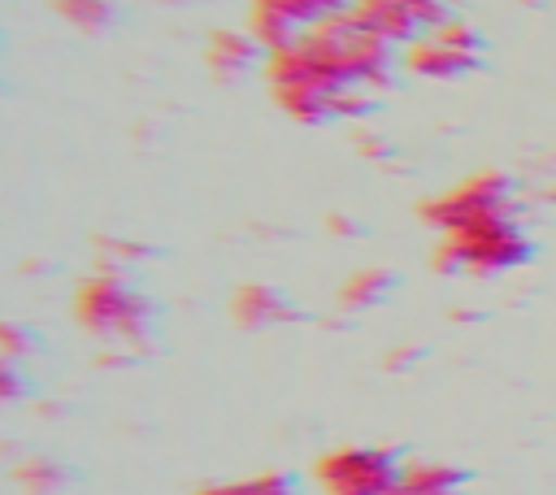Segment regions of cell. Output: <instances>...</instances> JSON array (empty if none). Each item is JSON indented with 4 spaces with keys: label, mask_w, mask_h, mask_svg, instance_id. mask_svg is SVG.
I'll return each mask as SVG.
<instances>
[{
    "label": "cell",
    "mask_w": 556,
    "mask_h": 495,
    "mask_svg": "<svg viewBox=\"0 0 556 495\" xmlns=\"http://www.w3.org/2000/svg\"><path fill=\"white\" fill-rule=\"evenodd\" d=\"M235 317H239L243 326L261 330V326L291 321V317H295V304H291L278 287H269V282H248V287L235 295Z\"/></svg>",
    "instance_id": "obj_8"
},
{
    "label": "cell",
    "mask_w": 556,
    "mask_h": 495,
    "mask_svg": "<svg viewBox=\"0 0 556 495\" xmlns=\"http://www.w3.org/2000/svg\"><path fill=\"white\" fill-rule=\"evenodd\" d=\"M195 495H300V486L291 473H256V478H239V482L200 486Z\"/></svg>",
    "instance_id": "obj_10"
},
{
    "label": "cell",
    "mask_w": 556,
    "mask_h": 495,
    "mask_svg": "<svg viewBox=\"0 0 556 495\" xmlns=\"http://www.w3.org/2000/svg\"><path fill=\"white\" fill-rule=\"evenodd\" d=\"M478 52H482L478 30L460 22H443L426 30L417 43H408V69L421 78H460L478 65Z\"/></svg>",
    "instance_id": "obj_6"
},
{
    "label": "cell",
    "mask_w": 556,
    "mask_h": 495,
    "mask_svg": "<svg viewBox=\"0 0 556 495\" xmlns=\"http://www.w3.org/2000/svg\"><path fill=\"white\" fill-rule=\"evenodd\" d=\"M35 334L26 330V326H13V321H0V356H9V360H17V356H26V352H35Z\"/></svg>",
    "instance_id": "obj_14"
},
{
    "label": "cell",
    "mask_w": 556,
    "mask_h": 495,
    "mask_svg": "<svg viewBox=\"0 0 556 495\" xmlns=\"http://www.w3.org/2000/svg\"><path fill=\"white\" fill-rule=\"evenodd\" d=\"M504 213H513V182L504 174H473V178H465L460 187H452L447 195H439L421 208V217L439 234H452V230H465L473 221L504 217Z\"/></svg>",
    "instance_id": "obj_4"
},
{
    "label": "cell",
    "mask_w": 556,
    "mask_h": 495,
    "mask_svg": "<svg viewBox=\"0 0 556 495\" xmlns=\"http://www.w3.org/2000/svg\"><path fill=\"white\" fill-rule=\"evenodd\" d=\"M469 486V469L447 460H408L400 469L395 495H460Z\"/></svg>",
    "instance_id": "obj_7"
},
{
    "label": "cell",
    "mask_w": 556,
    "mask_h": 495,
    "mask_svg": "<svg viewBox=\"0 0 556 495\" xmlns=\"http://www.w3.org/2000/svg\"><path fill=\"white\" fill-rule=\"evenodd\" d=\"M74 313L104 343L143 347L152 339V330H156V304L135 282H126L122 274L87 278L78 300H74Z\"/></svg>",
    "instance_id": "obj_2"
},
{
    "label": "cell",
    "mask_w": 556,
    "mask_h": 495,
    "mask_svg": "<svg viewBox=\"0 0 556 495\" xmlns=\"http://www.w3.org/2000/svg\"><path fill=\"white\" fill-rule=\"evenodd\" d=\"M391 291H395V274H391V269H361V274L348 278L343 304H348V308H374V304H382Z\"/></svg>",
    "instance_id": "obj_9"
},
{
    "label": "cell",
    "mask_w": 556,
    "mask_h": 495,
    "mask_svg": "<svg viewBox=\"0 0 556 495\" xmlns=\"http://www.w3.org/2000/svg\"><path fill=\"white\" fill-rule=\"evenodd\" d=\"M17 482H22L26 491H35V495H48V491H61V486H65V469H61L56 460L35 456V460L17 465Z\"/></svg>",
    "instance_id": "obj_12"
},
{
    "label": "cell",
    "mask_w": 556,
    "mask_h": 495,
    "mask_svg": "<svg viewBox=\"0 0 556 495\" xmlns=\"http://www.w3.org/2000/svg\"><path fill=\"white\" fill-rule=\"evenodd\" d=\"M74 26H83V30H100L109 17H113V4L109 0H52Z\"/></svg>",
    "instance_id": "obj_13"
},
{
    "label": "cell",
    "mask_w": 556,
    "mask_h": 495,
    "mask_svg": "<svg viewBox=\"0 0 556 495\" xmlns=\"http://www.w3.org/2000/svg\"><path fill=\"white\" fill-rule=\"evenodd\" d=\"M400 4H404V9L426 26V30H434V26L452 22V17H447V9H443V0H400Z\"/></svg>",
    "instance_id": "obj_16"
},
{
    "label": "cell",
    "mask_w": 556,
    "mask_h": 495,
    "mask_svg": "<svg viewBox=\"0 0 556 495\" xmlns=\"http://www.w3.org/2000/svg\"><path fill=\"white\" fill-rule=\"evenodd\" d=\"M400 469L391 447H334L313 465V478L326 495H395Z\"/></svg>",
    "instance_id": "obj_3"
},
{
    "label": "cell",
    "mask_w": 556,
    "mask_h": 495,
    "mask_svg": "<svg viewBox=\"0 0 556 495\" xmlns=\"http://www.w3.org/2000/svg\"><path fill=\"white\" fill-rule=\"evenodd\" d=\"M208 61L222 69V74H235L252 61V39L248 35H235V30H222L213 43H208Z\"/></svg>",
    "instance_id": "obj_11"
},
{
    "label": "cell",
    "mask_w": 556,
    "mask_h": 495,
    "mask_svg": "<svg viewBox=\"0 0 556 495\" xmlns=\"http://www.w3.org/2000/svg\"><path fill=\"white\" fill-rule=\"evenodd\" d=\"M356 0H256L252 4V39L269 52H282L300 43L308 30H317L330 17L352 13Z\"/></svg>",
    "instance_id": "obj_5"
},
{
    "label": "cell",
    "mask_w": 556,
    "mask_h": 495,
    "mask_svg": "<svg viewBox=\"0 0 556 495\" xmlns=\"http://www.w3.org/2000/svg\"><path fill=\"white\" fill-rule=\"evenodd\" d=\"M530 256H534V243L521 230L517 213H504V217H486V221H473L465 230L443 234V243L434 252V269L495 278V274L521 269Z\"/></svg>",
    "instance_id": "obj_1"
},
{
    "label": "cell",
    "mask_w": 556,
    "mask_h": 495,
    "mask_svg": "<svg viewBox=\"0 0 556 495\" xmlns=\"http://www.w3.org/2000/svg\"><path fill=\"white\" fill-rule=\"evenodd\" d=\"M26 373L17 369V360H9V356H0V404H13V399H22L26 395Z\"/></svg>",
    "instance_id": "obj_15"
}]
</instances>
